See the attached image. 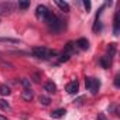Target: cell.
I'll return each instance as SVG.
<instances>
[{
  "mask_svg": "<svg viewBox=\"0 0 120 120\" xmlns=\"http://www.w3.org/2000/svg\"><path fill=\"white\" fill-rule=\"evenodd\" d=\"M74 49H75V44H74V42H68L67 47H65V49H64V52L68 54V55H72Z\"/></svg>",
  "mask_w": 120,
  "mask_h": 120,
  "instance_id": "obj_15",
  "label": "cell"
},
{
  "mask_svg": "<svg viewBox=\"0 0 120 120\" xmlns=\"http://www.w3.org/2000/svg\"><path fill=\"white\" fill-rule=\"evenodd\" d=\"M69 58H71V55H68V54L62 52V54H61V56H59V59H58V61H59V62H65V61H68Z\"/></svg>",
  "mask_w": 120,
  "mask_h": 120,
  "instance_id": "obj_20",
  "label": "cell"
},
{
  "mask_svg": "<svg viewBox=\"0 0 120 120\" xmlns=\"http://www.w3.org/2000/svg\"><path fill=\"white\" fill-rule=\"evenodd\" d=\"M119 28H120V23H119V11H117L113 20V34L114 35H119Z\"/></svg>",
  "mask_w": 120,
  "mask_h": 120,
  "instance_id": "obj_8",
  "label": "cell"
},
{
  "mask_svg": "<svg viewBox=\"0 0 120 120\" xmlns=\"http://www.w3.org/2000/svg\"><path fill=\"white\" fill-rule=\"evenodd\" d=\"M19 7L20 9H27V7H30V2H20Z\"/></svg>",
  "mask_w": 120,
  "mask_h": 120,
  "instance_id": "obj_22",
  "label": "cell"
},
{
  "mask_svg": "<svg viewBox=\"0 0 120 120\" xmlns=\"http://www.w3.org/2000/svg\"><path fill=\"white\" fill-rule=\"evenodd\" d=\"M40 103L44 105V106H48V105L51 103V99H49L48 96H40Z\"/></svg>",
  "mask_w": 120,
  "mask_h": 120,
  "instance_id": "obj_17",
  "label": "cell"
},
{
  "mask_svg": "<svg viewBox=\"0 0 120 120\" xmlns=\"http://www.w3.org/2000/svg\"><path fill=\"white\" fill-rule=\"evenodd\" d=\"M0 120H7V119H6L4 116H2V114H0Z\"/></svg>",
  "mask_w": 120,
  "mask_h": 120,
  "instance_id": "obj_27",
  "label": "cell"
},
{
  "mask_svg": "<svg viewBox=\"0 0 120 120\" xmlns=\"http://www.w3.org/2000/svg\"><path fill=\"white\" fill-rule=\"evenodd\" d=\"M114 54H116V44H109V47H107V56L112 58V56H114Z\"/></svg>",
  "mask_w": 120,
  "mask_h": 120,
  "instance_id": "obj_16",
  "label": "cell"
},
{
  "mask_svg": "<svg viewBox=\"0 0 120 120\" xmlns=\"http://www.w3.org/2000/svg\"><path fill=\"white\" fill-rule=\"evenodd\" d=\"M14 7V4L11 3H0V16H3V14H7L9 11H11Z\"/></svg>",
  "mask_w": 120,
  "mask_h": 120,
  "instance_id": "obj_6",
  "label": "cell"
},
{
  "mask_svg": "<svg viewBox=\"0 0 120 120\" xmlns=\"http://www.w3.org/2000/svg\"><path fill=\"white\" fill-rule=\"evenodd\" d=\"M96 120H107V119H106V116H105L103 113H99L98 117H96Z\"/></svg>",
  "mask_w": 120,
  "mask_h": 120,
  "instance_id": "obj_23",
  "label": "cell"
},
{
  "mask_svg": "<svg viewBox=\"0 0 120 120\" xmlns=\"http://www.w3.org/2000/svg\"><path fill=\"white\" fill-rule=\"evenodd\" d=\"M99 64L102 65V68L107 69V68L110 67V58H109V56H102V58L99 59Z\"/></svg>",
  "mask_w": 120,
  "mask_h": 120,
  "instance_id": "obj_13",
  "label": "cell"
},
{
  "mask_svg": "<svg viewBox=\"0 0 120 120\" xmlns=\"http://www.w3.org/2000/svg\"><path fill=\"white\" fill-rule=\"evenodd\" d=\"M119 79H120V75H116V78H114V86H117V88H119V85H120V83H119Z\"/></svg>",
  "mask_w": 120,
  "mask_h": 120,
  "instance_id": "obj_24",
  "label": "cell"
},
{
  "mask_svg": "<svg viewBox=\"0 0 120 120\" xmlns=\"http://www.w3.org/2000/svg\"><path fill=\"white\" fill-rule=\"evenodd\" d=\"M0 109H3V110H10V105H9L4 99H0Z\"/></svg>",
  "mask_w": 120,
  "mask_h": 120,
  "instance_id": "obj_18",
  "label": "cell"
},
{
  "mask_svg": "<svg viewBox=\"0 0 120 120\" xmlns=\"http://www.w3.org/2000/svg\"><path fill=\"white\" fill-rule=\"evenodd\" d=\"M20 82H21V85L24 86V89H31V83H30V79H27V78H23Z\"/></svg>",
  "mask_w": 120,
  "mask_h": 120,
  "instance_id": "obj_19",
  "label": "cell"
},
{
  "mask_svg": "<svg viewBox=\"0 0 120 120\" xmlns=\"http://www.w3.org/2000/svg\"><path fill=\"white\" fill-rule=\"evenodd\" d=\"M33 54H34V56L38 58V59H48V58L56 55L55 51H49V49H47L45 47H35V48L33 49Z\"/></svg>",
  "mask_w": 120,
  "mask_h": 120,
  "instance_id": "obj_2",
  "label": "cell"
},
{
  "mask_svg": "<svg viewBox=\"0 0 120 120\" xmlns=\"http://www.w3.org/2000/svg\"><path fill=\"white\" fill-rule=\"evenodd\" d=\"M65 90H67L68 93H71V95L76 93V92L79 90V83H78V81H72V82H69V83L67 85Z\"/></svg>",
  "mask_w": 120,
  "mask_h": 120,
  "instance_id": "obj_5",
  "label": "cell"
},
{
  "mask_svg": "<svg viewBox=\"0 0 120 120\" xmlns=\"http://www.w3.org/2000/svg\"><path fill=\"white\" fill-rule=\"evenodd\" d=\"M0 95L2 96H9L10 95V88L7 85H0Z\"/></svg>",
  "mask_w": 120,
  "mask_h": 120,
  "instance_id": "obj_14",
  "label": "cell"
},
{
  "mask_svg": "<svg viewBox=\"0 0 120 120\" xmlns=\"http://www.w3.org/2000/svg\"><path fill=\"white\" fill-rule=\"evenodd\" d=\"M55 4L61 9L62 11H65V13H68L69 11V6H68V3L67 2H61V0H55Z\"/></svg>",
  "mask_w": 120,
  "mask_h": 120,
  "instance_id": "obj_12",
  "label": "cell"
},
{
  "mask_svg": "<svg viewBox=\"0 0 120 120\" xmlns=\"http://www.w3.org/2000/svg\"><path fill=\"white\" fill-rule=\"evenodd\" d=\"M34 82H40V75H38V74L34 75Z\"/></svg>",
  "mask_w": 120,
  "mask_h": 120,
  "instance_id": "obj_26",
  "label": "cell"
},
{
  "mask_svg": "<svg viewBox=\"0 0 120 120\" xmlns=\"http://www.w3.org/2000/svg\"><path fill=\"white\" fill-rule=\"evenodd\" d=\"M83 6H85V9H86V10H89V9H90V3H89V2H83Z\"/></svg>",
  "mask_w": 120,
  "mask_h": 120,
  "instance_id": "obj_25",
  "label": "cell"
},
{
  "mask_svg": "<svg viewBox=\"0 0 120 120\" xmlns=\"http://www.w3.org/2000/svg\"><path fill=\"white\" fill-rule=\"evenodd\" d=\"M75 45H76L78 48H81V49H88V48H89V41H88L86 38H79Z\"/></svg>",
  "mask_w": 120,
  "mask_h": 120,
  "instance_id": "obj_9",
  "label": "cell"
},
{
  "mask_svg": "<svg viewBox=\"0 0 120 120\" xmlns=\"http://www.w3.org/2000/svg\"><path fill=\"white\" fill-rule=\"evenodd\" d=\"M65 113H67L65 109H56V110L51 112V117H52V119H59V117H62Z\"/></svg>",
  "mask_w": 120,
  "mask_h": 120,
  "instance_id": "obj_11",
  "label": "cell"
},
{
  "mask_svg": "<svg viewBox=\"0 0 120 120\" xmlns=\"http://www.w3.org/2000/svg\"><path fill=\"white\" fill-rule=\"evenodd\" d=\"M44 21L47 23V26H48L49 30H52V31H59V30H62V27H64L62 20H61V19H58V17H56L55 14H52L51 11L48 13V16L45 17Z\"/></svg>",
  "mask_w": 120,
  "mask_h": 120,
  "instance_id": "obj_1",
  "label": "cell"
},
{
  "mask_svg": "<svg viewBox=\"0 0 120 120\" xmlns=\"http://www.w3.org/2000/svg\"><path fill=\"white\" fill-rule=\"evenodd\" d=\"M48 13H49V10L45 7V6H42V4H40V6H37V9H35V16H37V19H40V20H45V17L48 16Z\"/></svg>",
  "mask_w": 120,
  "mask_h": 120,
  "instance_id": "obj_4",
  "label": "cell"
},
{
  "mask_svg": "<svg viewBox=\"0 0 120 120\" xmlns=\"http://www.w3.org/2000/svg\"><path fill=\"white\" fill-rule=\"evenodd\" d=\"M0 41H3V42H11V44H19L20 42L19 40H13V38H0Z\"/></svg>",
  "mask_w": 120,
  "mask_h": 120,
  "instance_id": "obj_21",
  "label": "cell"
},
{
  "mask_svg": "<svg viewBox=\"0 0 120 120\" xmlns=\"http://www.w3.org/2000/svg\"><path fill=\"white\" fill-rule=\"evenodd\" d=\"M21 98H23L26 102H31L33 98H34V92H33L31 89H24L23 93H21Z\"/></svg>",
  "mask_w": 120,
  "mask_h": 120,
  "instance_id": "obj_7",
  "label": "cell"
},
{
  "mask_svg": "<svg viewBox=\"0 0 120 120\" xmlns=\"http://www.w3.org/2000/svg\"><path fill=\"white\" fill-rule=\"evenodd\" d=\"M85 86L88 90H90L92 95H96L99 92V88H100V81L96 79V78H90V76H86L85 78Z\"/></svg>",
  "mask_w": 120,
  "mask_h": 120,
  "instance_id": "obj_3",
  "label": "cell"
},
{
  "mask_svg": "<svg viewBox=\"0 0 120 120\" xmlns=\"http://www.w3.org/2000/svg\"><path fill=\"white\" fill-rule=\"evenodd\" d=\"M44 90H47L48 93H55V92H56V85L49 81V82H47V83L44 85Z\"/></svg>",
  "mask_w": 120,
  "mask_h": 120,
  "instance_id": "obj_10",
  "label": "cell"
}]
</instances>
